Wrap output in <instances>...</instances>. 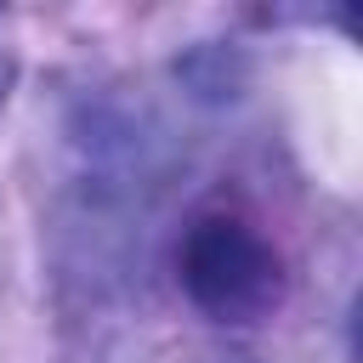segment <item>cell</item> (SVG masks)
Instances as JSON below:
<instances>
[{"label": "cell", "mask_w": 363, "mask_h": 363, "mask_svg": "<svg viewBox=\"0 0 363 363\" xmlns=\"http://www.w3.org/2000/svg\"><path fill=\"white\" fill-rule=\"evenodd\" d=\"M176 284L187 306L221 329L272 318L289 295L284 250L238 210H199L176 244Z\"/></svg>", "instance_id": "obj_1"}, {"label": "cell", "mask_w": 363, "mask_h": 363, "mask_svg": "<svg viewBox=\"0 0 363 363\" xmlns=\"http://www.w3.org/2000/svg\"><path fill=\"white\" fill-rule=\"evenodd\" d=\"M170 74H176V85L187 91V102H199V108H227V102H238L244 85H250V57H244L238 45H227V40H199V45H187V51L170 62Z\"/></svg>", "instance_id": "obj_2"}, {"label": "cell", "mask_w": 363, "mask_h": 363, "mask_svg": "<svg viewBox=\"0 0 363 363\" xmlns=\"http://www.w3.org/2000/svg\"><path fill=\"white\" fill-rule=\"evenodd\" d=\"M11 74H17V62H11V51H6V28H0V102H6V91H11Z\"/></svg>", "instance_id": "obj_3"}]
</instances>
